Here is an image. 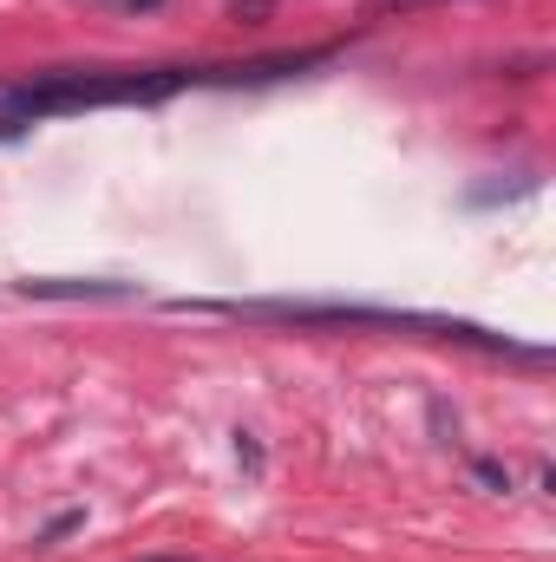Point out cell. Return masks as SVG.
<instances>
[{"label":"cell","instance_id":"obj_1","mask_svg":"<svg viewBox=\"0 0 556 562\" xmlns=\"http://www.w3.org/2000/svg\"><path fill=\"white\" fill-rule=\"evenodd\" d=\"M190 79L197 72H177V66H144V72H46L33 86L0 92V112L7 119H40V112H86V105H151V99L184 92Z\"/></svg>","mask_w":556,"mask_h":562},{"label":"cell","instance_id":"obj_2","mask_svg":"<svg viewBox=\"0 0 556 562\" xmlns=\"http://www.w3.org/2000/svg\"><path fill=\"white\" fill-rule=\"evenodd\" d=\"M26 294H59V301H132V281H20Z\"/></svg>","mask_w":556,"mask_h":562},{"label":"cell","instance_id":"obj_3","mask_svg":"<svg viewBox=\"0 0 556 562\" xmlns=\"http://www.w3.org/2000/svg\"><path fill=\"white\" fill-rule=\"evenodd\" d=\"M66 530H79V510H66V517H53V524L40 530V543H53V537H66Z\"/></svg>","mask_w":556,"mask_h":562},{"label":"cell","instance_id":"obj_4","mask_svg":"<svg viewBox=\"0 0 556 562\" xmlns=\"http://www.w3.org/2000/svg\"><path fill=\"white\" fill-rule=\"evenodd\" d=\"M144 562H190V557H144Z\"/></svg>","mask_w":556,"mask_h":562},{"label":"cell","instance_id":"obj_5","mask_svg":"<svg viewBox=\"0 0 556 562\" xmlns=\"http://www.w3.org/2000/svg\"><path fill=\"white\" fill-rule=\"evenodd\" d=\"M119 7H157V0H119Z\"/></svg>","mask_w":556,"mask_h":562},{"label":"cell","instance_id":"obj_6","mask_svg":"<svg viewBox=\"0 0 556 562\" xmlns=\"http://www.w3.org/2000/svg\"><path fill=\"white\" fill-rule=\"evenodd\" d=\"M400 7H407V0H400Z\"/></svg>","mask_w":556,"mask_h":562}]
</instances>
